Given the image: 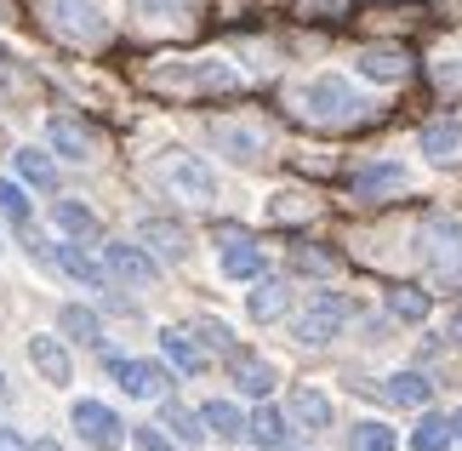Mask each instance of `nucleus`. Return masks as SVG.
I'll return each mask as SVG.
<instances>
[{
	"instance_id": "4",
	"label": "nucleus",
	"mask_w": 462,
	"mask_h": 451,
	"mask_svg": "<svg viewBox=\"0 0 462 451\" xmlns=\"http://www.w3.org/2000/svg\"><path fill=\"white\" fill-rule=\"evenodd\" d=\"M422 258H429L439 286H462V229H457V218L422 223Z\"/></svg>"
},
{
	"instance_id": "17",
	"label": "nucleus",
	"mask_w": 462,
	"mask_h": 451,
	"mask_svg": "<svg viewBox=\"0 0 462 451\" xmlns=\"http://www.w3.org/2000/svg\"><path fill=\"white\" fill-rule=\"evenodd\" d=\"M160 349H166V360H171L183 377H200V371L211 366V354H206L189 332H171V326H166V332H160Z\"/></svg>"
},
{
	"instance_id": "20",
	"label": "nucleus",
	"mask_w": 462,
	"mask_h": 451,
	"mask_svg": "<svg viewBox=\"0 0 462 451\" xmlns=\"http://www.w3.org/2000/svg\"><path fill=\"white\" fill-rule=\"evenodd\" d=\"M58 268H63V275H75L80 286H92V292H103V280H109V268H103L86 246H58Z\"/></svg>"
},
{
	"instance_id": "24",
	"label": "nucleus",
	"mask_w": 462,
	"mask_h": 451,
	"mask_svg": "<svg viewBox=\"0 0 462 451\" xmlns=\"http://www.w3.org/2000/svg\"><path fill=\"white\" fill-rule=\"evenodd\" d=\"M245 303H252V320H263V326H269V320H280V315H286L291 292H286V280H257Z\"/></svg>"
},
{
	"instance_id": "12",
	"label": "nucleus",
	"mask_w": 462,
	"mask_h": 451,
	"mask_svg": "<svg viewBox=\"0 0 462 451\" xmlns=\"http://www.w3.org/2000/svg\"><path fill=\"white\" fill-rule=\"evenodd\" d=\"M354 63H360L365 80H383V86H394V80L411 75V52H405V46H365Z\"/></svg>"
},
{
	"instance_id": "2",
	"label": "nucleus",
	"mask_w": 462,
	"mask_h": 451,
	"mask_svg": "<svg viewBox=\"0 0 462 451\" xmlns=\"http://www.w3.org/2000/svg\"><path fill=\"white\" fill-rule=\"evenodd\" d=\"M297 109H303V120H314V126H354L365 103L354 98V86H348V80L319 75V80H309L303 92H297Z\"/></svg>"
},
{
	"instance_id": "14",
	"label": "nucleus",
	"mask_w": 462,
	"mask_h": 451,
	"mask_svg": "<svg viewBox=\"0 0 462 451\" xmlns=\"http://www.w3.org/2000/svg\"><path fill=\"white\" fill-rule=\"evenodd\" d=\"M29 360H34V371H41L46 377V383H75V360H69V349H63V343L58 337H29Z\"/></svg>"
},
{
	"instance_id": "9",
	"label": "nucleus",
	"mask_w": 462,
	"mask_h": 451,
	"mask_svg": "<svg viewBox=\"0 0 462 451\" xmlns=\"http://www.w3.org/2000/svg\"><path fill=\"white\" fill-rule=\"evenodd\" d=\"M103 268H109L115 280H126V286H154V275H160V263L137 240H109L103 246Z\"/></svg>"
},
{
	"instance_id": "18",
	"label": "nucleus",
	"mask_w": 462,
	"mask_h": 451,
	"mask_svg": "<svg viewBox=\"0 0 462 451\" xmlns=\"http://www.w3.org/2000/svg\"><path fill=\"white\" fill-rule=\"evenodd\" d=\"M422 155H429L434 166H451V160H462V120H434V126H422Z\"/></svg>"
},
{
	"instance_id": "15",
	"label": "nucleus",
	"mask_w": 462,
	"mask_h": 451,
	"mask_svg": "<svg viewBox=\"0 0 462 451\" xmlns=\"http://www.w3.org/2000/svg\"><path fill=\"white\" fill-rule=\"evenodd\" d=\"M223 275L228 280H257L263 275V246L252 240V234H223Z\"/></svg>"
},
{
	"instance_id": "38",
	"label": "nucleus",
	"mask_w": 462,
	"mask_h": 451,
	"mask_svg": "<svg viewBox=\"0 0 462 451\" xmlns=\"http://www.w3.org/2000/svg\"><path fill=\"white\" fill-rule=\"evenodd\" d=\"M0 451H29V440H23V435H17V428H12V423H0Z\"/></svg>"
},
{
	"instance_id": "36",
	"label": "nucleus",
	"mask_w": 462,
	"mask_h": 451,
	"mask_svg": "<svg viewBox=\"0 0 462 451\" xmlns=\"http://www.w3.org/2000/svg\"><path fill=\"white\" fill-rule=\"evenodd\" d=\"M132 446H137V451H177L160 423H154V428H132Z\"/></svg>"
},
{
	"instance_id": "21",
	"label": "nucleus",
	"mask_w": 462,
	"mask_h": 451,
	"mask_svg": "<svg viewBox=\"0 0 462 451\" xmlns=\"http://www.w3.org/2000/svg\"><path fill=\"white\" fill-rule=\"evenodd\" d=\"M400 189H405L400 166H360L354 172V194H360V201H383V194H400Z\"/></svg>"
},
{
	"instance_id": "35",
	"label": "nucleus",
	"mask_w": 462,
	"mask_h": 451,
	"mask_svg": "<svg viewBox=\"0 0 462 451\" xmlns=\"http://www.w3.org/2000/svg\"><path fill=\"white\" fill-rule=\"evenodd\" d=\"M291 263L303 268V275H331V268H337V258H326V251H309V246H297Z\"/></svg>"
},
{
	"instance_id": "34",
	"label": "nucleus",
	"mask_w": 462,
	"mask_h": 451,
	"mask_svg": "<svg viewBox=\"0 0 462 451\" xmlns=\"http://www.w3.org/2000/svg\"><path fill=\"white\" fill-rule=\"evenodd\" d=\"M194 337H200V349H217V354H235V332L223 326V320H211V315H200L194 320Z\"/></svg>"
},
{
	"instance_id": "16",
	"label": "nucleus",
	"mask_w": 462,
	"mask_h": 451,
	"mask_svg": "<svg viewBox=\"0 0 462 451\" xmlns=\"http://www.w3.org/2000/svg\"><path fill=\"white\" fill-rule=\"evenodd\" d=\"M228 377H235V389L240 394H252V400H269L274 394V366L269 360H257V354H228Z\"/></svg>"
},
{
	"instance_id": "19",
	"label": "nucleus",
	"mask_w": 462,
	"mask_h": 451,
	"mask_svg": "<svg viewBox=\"0 0 462 451\" xmlns=\"http://www.w3.org/2000/svg\"><path fill=\"white\" fill-rule=\"evenodd\" d=\"M291 423H303L309 435H319V428H331V400L319 389H291Z\"/></svg>"
},
{
	"instance_id": "39",
	"label": "nucleus",
	"mask_w": 462,
	"mask_h": 451,
	"mask_svg": "<svg viewBox=\"0 0 462 451\" xmlns=\"http://www.w3.org/2000/svg\"><path fill=\"white\" fill-rule=\"evenodd\" d=\"M0 86H12V63H6V52H0Z\"/></svg>"
},
{
	"instance_id": "1",
	"label": "nucleus",
	"mask_w": 462,
	"mask_h": 451,
	"mask_svg": "<svg viewBox=\"0 0 462 451\" xmlns=\"http://www.w3.org/2000/svg\"><path fill=\"white\" fill-rule=\"evenodd\" d=\"M46 29L69 46H103L109 12H103V0H46Z\"/></svg>"
},
{
	"instance_id": "3",
	"label": "nucleus",
	"mask_w": 462,
	"mask_h": 451,
	"mask_svg": "<svg viewBox=\"0 0 462 451\" xmlns=\"http://www.w3.org/2000/svg\"><path fill=\"white\" fill-rule=\"evenodd\" d=\"M160 183H166L177 201H189V206H211V201H217V177H211V166L200 155H183V149L160 155Z\"/></svg>"
},
{
	"instance_id": "7",
	"label": "nucleus",
	"mask_w": 462,
	"mask_h": 451,
	"mask_svg": "<svg viewBox=\"0 0 462 451\" xmlns=\"http://www.w3.org/2000/svg\"><path fill=\"white\" fill-rule=\"evenodd\" d=\"M75 428H80V440L92 451H120L126 446V423H120L103 400H75Z\"/></svg>"
},
{
	"instance_id": "27",
	"label": "nucleus",
	"mask_w": 462,
	"mask_h": 451,
	"mask_svg": "<svg viewBox=\"0 0 462 451\" xmlns=\"http://www.w3.org/2000/svg\"><path fill=\"white\" fill-rule=\"evenodd\" d=\"M200 423H206L217 440H240V435H245V418H240V411L228 406V400H211V406L200 411Z\"/></svg>"
},
{
	"instance_id": "32",
	"label": "nucleus",
	"mask_w": 462,
	"mask_h": 451,
	"mask_svg": "<svg viewBox=\"0 0 462 451\" xmlns=\"http://www.w3.org/2000/svg\"><path fill=\"white\" fill-rule=\"evenodd\" d=\"M394 428L388 423H354V435H348V451H394Z\"/></svg>"
},
{
	"instance_id": "41",
	"label": "nucleus",
	"mask_w": 462,
	"mask_h": 451,
	"mask_svg": "<svg viewBox=\"0 0 462 451\" xmlns=\"http://www.w3.org/2000/svg\"><path fill=\"white\" fill-rule=\"evenodd\" d=\"M451 440H462V411H457V418H451Z\"/></svg>"
},
{
	"instance_id": "30",
	"label": "nucleus",
	"mask_w": 462,
	"mask_h": 451,
	"mask_svg": "<svg viewBox=\"0 0 462 451\" xmlns=\"http://www.w3.org/2000/svg\"><path fill=\"white\" fill-rule=\"evenodd\" d=\"M388 315H394V320H429V292H417V286H394V292H388Z\"/></svg>"
},
{
	"instance_id": "29",
	"label": "nucleus",
	"mask_w": 462,
	"mask_h": 451,
	"mask_svg": "<svg viewBox=\"0 0 462 451\" xmlns=\"http://www.w3.org/2000/svg\"><path fill=\"white\" fill-rule=\"evenodd\" d=\"M12 166L23 172L34 189H51V183H58V166H51V160H46L41 149H17V155H12Z\"/></svg>"
},
{
	"instance_id": "28",
	"label": "nucleus",
	"mask_w": 462,
	"mask_h": 451,
	"mask_svg": "<svg viewBox=\"0 0 462 451\" xmlns=\"http://www.w3.org/2000/svg\"><path fill=\"white\" fill-rule=\"evenodd\" d=\"M51 218H58L63 234H80V240H86V234H97V218L80 201H51Z\"/></svg>"
},
{
	"instance_id": "22",
	"label": "nucleus",
	"mask_w": 462,
	"mask_h": 451,
	"mask_svg": "<svg viewBox=\"0 0 462 451\" xmlns=\"http://www.w3.org/2000/svg\"><path fill=\"white\" fill-rule=\"evenodd\" d=\"M58 326H63V337L86 343V349H97V343H103V320L86 309V303H63V309H58Z\"/></svg>"
},
{
	"instance_id": "42",
	"label": "nucleus",
	"mask_w": 462,
	"mask_h": 451,
	"mask_svg": "<svg viewBox=\"0 0 462 451\" xmlns=\"http://www.w3.org/2000/svg\"><path fill=\"white\" fill-rule=\"evenodd\" d=\"M451 337H457V343H462V315H451Z\"/></svg>"
},
{
	"instance_id": "25",
	"label": "nucleus",
	"mask_w": 462,
	"mask_h": 451,
	"mask_svg": "<svg viewBox=\"0 0 462 451\" xmlns=\"http://www.w3.org/2000/svg\"><path fill=\"white\" fill-rule=\"evenodd\" d=\"M383 394H388L394 406H429V400H434V383H429L422 371H394Z\"/></svg>"
},
{
	"instance_id": "26",
	"label": "nucleus",
	"mask_w": 462,
	"mask_h": 451,
	"mask_svg": "<svg viewBox=\"0 0 462 451\" xmlns=\"http://www.w3.org/2000/svg\"><path fill=\"white\" fill-rule=\"evenodd\" d=\"M245 435H252L257 446H269V451H280V446H286V440H291V423H286V418H280V411H274V406H263V411H257V418H245Z\"/></svg>"
},
{
	"instance_id": "37",
	"label": "nucleus",
	"mask_w": 462,
	"mask_h": 451,
	"mask_svg": "<svg viewBox=\"0 0 462 451\" xmlns=\"http://www.w3.org/2000/svg\"><path fill=\"white\" fill-rule=\"evenodd\" d=\"M137 6H143L149 17H183V12L194 6V0H137Z\"/></svg>"
},
{
	"instance_id": "11",
	"label": "nucleus",
	"mask_w": 462,
	"mask_h": 451,
	"mask_svg": "<svg viewBox=\"0 0 462 451\" xmlns=\"http://www.w3.org/2000/svg\"><path fill=\"white\" fill-rule=\"evenodd\" d=\"M109 371H115V383L132 394V400H160L166 394V366H154V360H109Z\"/></svg>"
},
{
	"instance_id": "10",
	"label": "nucleus",
	"mask_w": 462,
	"mask_h": 451,
	"mask_svg": "<svg viewBox=\"0 0 462 451\" xmlns=\"http://www.w3.org/2000/svg\"><path fill=\"white\" fill-rule=\"evenodd\" d=\"M137 246H143L154 263H183L189 258V229L166 223V218H143L137 223Z\"/></svg>"
},
{
	"instance_id": "8",
	"label": "nucleus",
	"mask_w": 462,
	"mask_h": 451,
	"mask_svg": "<svg viewBox=\"0 0 462 451\" xmlns=\"http://www.w3.org/2000/svg\"><path fill=\"white\" fill-rule=\"evenodd\" d=\"M211 143H217L228 160L252 166V160H263V149H269V132L252 126V120H211Z\"/></svg>"
},
{
	"instance_id": "43",
	"label": "nucleus",
	"mask_w": 462,
	"mask_h": 451,
	"mask_svg": "<svg viewBox=\"0 0 462 451\" xmlns=\"http://www.w3.org/2000/svg\"><path fill=\"white\" fill-rule=\"evenodd\" d=\"M6 394H12V383H6V377H0V400H6Z\"/></svg>"
},
{
	"instance_id": "23",
	"label": "nucleus",
	"mask_w": 462,
	"mask_h": 451,
	"mask_svg": "<svg viewBox=\"0 0 462 451\" xmlns=\"http://www.w3.org/2000/svg\"><path fill=\"white\" fill-rule=\"evenodd\" d=\"M160 428H171V440H177V446H200V440H206L200 411H189V406H177V400L160 406Z\"/></svg>"
},
{
	"instance_id": "31",
	"label": "nucleus",
	"mask_w": 462,
	"mask_h": 451,
	"mask_svg": "<svg viewBox=\"0 0 462 451\" xmlns=\"http://www.w3.org/2000/svg\"><path fill=\"white\" fill-rule=\"evenodd\" d=\"M411 451H451V423L429 411V418L411 428Z\"/></svg>"
},
{
	"instance_id": "33",
	"label": "nucleus",
	"mask_w": 462,
	"mask_h": 451,
	"mask_svg": "<svg viewBox=\"0 0 462 451\" xmlns=\"http://www.w3.org/2000/svg\"><path fill=\"white\" fill-rule=\"evenodd\" d=\"M0 218H6L12 229H23L29 223V194L12 183V177H0Z\"/></svg>"
},
{
	"instance_id": "13",
	"label": "nucleus",
	"mask_w": 462,
	"mask_h": 451,
	"mask_svg": "<svg viewBox=\"0 0 462 451\" xmlns=\"http://www.w3.org/2000/svg\"><path fill=\"white\" fill-rule=\"evenodd\" d=\"M46 137H51V149H58L63 160H92L97 155V137L86 132L75 115H51L46 120Z\"/></svg>"
},
{
	"instance_id": "5",
	"label": "nucleus",
	"mask_w": 462,
	"mask_h": 451,
	"mask_svg": "<svg viewBox=\"0 0 462 451\" xmlns=\"http://www.w3.org/2000/svg\"><path fill=\"white\" fill-rule=\"evenodd\" d=\"M154 86H171V92H235L240 75L223 58H200V63H183V69H160Z\"/></svg>"
},
{
	"instance_id": "40",
	"label": "nucleus",
	"mask_w": 462,
	"mask_h": 451,
	"mask_svg": "<svg viewBox=\"0 0 462 451\" xmlns=\"http://www.w3.org/2000/svg\"><path fill=\"white\" fill-rule=\"evenodd\" d=\"M29 451H63V446H58V440H34Z\"/></svg>"
},
{
	"instance_id": "6",
	"label": "nucleus",
	"mask_w": 462,
	"mask_h": 451,
	"mask_svg": "<svg viewBox=\"0 0 462 451\" xmlns=\"http://www.w3.org/2000/svg\"><path fill=\"white\" fill-rule=\"evenodd\" d=\"M343 320H348V297H337V292H319L309 297V309L297 315V343H309V349H326V343L343 332Z\"/></svg>"
}]
</instances>
